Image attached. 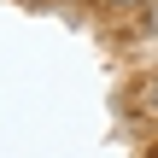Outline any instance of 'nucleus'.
I'll return each mask as SVG.
<instances>
[{"label": "nucleus", "instance_id": "obj_1", "mask_svg": "<svg viewBox=\"0 0 158 158\" xmlns=\"http://www.w3.org/2000/svg\"><path fill=\"white\" fill-rule=\"evenodd\" d=\"M135 111H141V117H158V76H147V82L135 88Z\"/></svg>", "mask_w": 158, "mask_h": 158}, {"label": "nucleus", "instance_id": "obj_2", "mask_svg": "<svg viewBox=\"0 0 158 158\" xmlns=\"http://www.w3.org/2000/svg\"><path fill=\"white\" fill-rule=\"evenodd\" d=\"M100 6H106V12H117V6H141V12H147V6H158V0H100Z\"/></svg>", "mask_w": 158, "mask_h": 158}, {"label": "nucleus", "instance_id": "obj_3", "mask_svg": "<svg viewBox=\"0 0 158 158\" xmlns=\"http://www.w3.org/2000/svg\"><path fill=\"white\" fill-rule=\"evenodd\" d=\"M141 29H147V35L158 41V6H147V18H141Z\"/></svg>", "mask_w": 158, "mask_h": 158}]
</instances>
